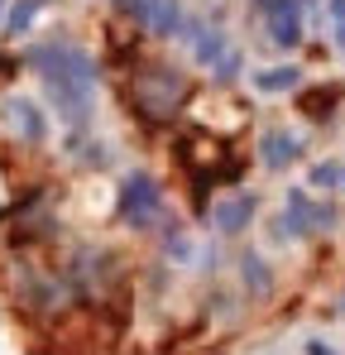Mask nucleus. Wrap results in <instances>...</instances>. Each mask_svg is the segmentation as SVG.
I'll return each instance as SVG.
<instances>
[{
  "label": "nucleus",
  "mask_w": 345,
  "mask_h": 355,
  "mask_svg": "<svg viewBox=\"0 0 345 355\" xmlns=\"http://www.w3.org/2000/svg\"><path fill=\"white\" fill-rule=\"evenodd\" d=\"M312 187H345V164H317L312 168Z\"/></svg>",
  "instance_id": "obj_13"
},
{
  "label": "nucleus",
  "mask_w": 345,
  "mask_h": 355,
  "mask_svg": "<svg viewBox=\"0 0 345 355\" xmlns=\"http://www.w3.org/2000/svg\"><path fill=\"white\" fill-rule=\"evenodd\" d=\"M192 53H197V62H211V67H216V58L226 53V34H216V29H192Z\"/></svg>",
  "instance_id": "obj_11"
},
{
  "label": "nucleus",
  "mask_w": 345,
  "mask_h": 355,
  "mask_svg": "<svg viewBox=\"0 0 345 355\" xmlns=\"http://www.w3.org/2000/svg\"><path fill=\"white\" fill-rule=\"evenodd\" d=\"M235 72H240V53H235V49H226V53L216 58V77H221V82H230Z\"/></svg>",
  "instance_id": "obj_15"
},
{
  "label": "nucleus",
  "mask_w": 345,
  "mask_h": 355,
  "mask_svg": "<svg viewBox=\"0 0 345 355\" xmlns=\"http://www.w3.org/2000/svg\"><path fill=\"white\" fill-rule=\"evenodd\" d=\"M182 77L177 72H168V67H154V72H144L139 77V96H144V111L149 116H168L172 106L182 101Z\"/></svg>",
  "instance_id": "obj_5"
},
{
  "label": "nucleus",
  "mask_w": 345,
  "mask_h": 355,
  "mask_svg": "<svg viewBox=\"0 0 345 355\" xmlns=\"http://www.w3.org/2000/svg\"><path fill=\"white\" fill-rule=\"evenodd\" d=\"M307 355H336V351H331L326 341H307Z\"/></svg>",
  "instance_id": "obj_16"
},
{
  "label": "nucleus",
  "mask_w": 345,
  "mask_h": 355,
  "mask_svg": "<svg viewBox=\"0 0 345 355\" xmlns=\"http://www.w3.org/2000/svg\"><path fill=\"white\" fill-rule=\"evenodd\" d=\"M48 0H15V10H10V19H5V34L10 39H19V34H29V24H34V15L44 10Z\"/></svg>",
  "instance_id": "obj_12"
},
{
  "label": "nucleus",
  "mask_w": 345,
  "mask_h": 355,
  "mask_svg": "<svg viewBox=\"0 0 345 355\" xmlns=\"http://www.w3.org/2000/svg\"><path fill=\"white\" fill-rule=\"evenodd\" d=\"M29 67L44 77V92L57 106V116L82 125L96 106V58L82 49V44H67V39H48V44H34L29 49Z\"/></svg>",
  "instance_id": "obj_1"
},
{
  "label": "nucleus",
  "mask_w": 345,
  "mask_h": 355,
  "mask_svg": "<svg viewBox=\"0 0 345 355\" xmlns=\"http://www.w3.org/2000/svg\"><path fill=\"white\" fill-rule=\"evenodd\" d=\"M336 44H341V53H345V19H336Z\"/></svg>",
  "instance_id": "obj_17"
},
{
  "label": "nucleus",
  "mask_w": 345,
  "mask_h": 355,
  "mask_svg": "<svg viewBox=\"0 0 345 355\" xmlns=\"http://www.w3.org/2000/svg\"><path fill=\"white\" fill-rule=\"evenodd\" d=\"M259 154H264V168L283 173L288 164H297V154H302V139H297L292 130H264V139H259Z\"/></svg>",
  "instance_id": "obj_7"
},
{
  "label": "nucleus",
  "mask_w": 345,
  "mask_h": 355,
  "mask_svg": "<svg viewBox=\"0 0 345 355\" xmlns=\"http://www.w3.org/2000/svg\"><path fill=\"white\" fill-rule=\"evenodd\" d=\"M5 5H10V0H0V19H5Z\"/></svg>",
  "instance_id": "obj_19"
},
{
  "label": "nucleus",
  "mask_w": 345,
  "mask_h": 355,
  "mask_svg": "<svg viewBox=\"0 0 345 355\" xmlns=\"http://www.w3.org/2000/svg\"><path fill=\"white\" fill-rule=\"evenodd\" d=\"M245 284L259 288V293L269 288V274H264V259H259V254H245Z\"/></svg>",
  "instance_id": "obj_14"
},
{
  "label": "nucleus",
  "mask_w": 345,
  "mask_h": 355,
  "mask_svg": "<svg viewBox=\"0 0 345 355\" xmlns=\"http://www.w3.org/2000/svg\"><path fill=\"white\" fill-rule=\"evenodd\" d=\"M159 211H163V192H159V182L149 173H130L120 182V216L130 221V226H154L159 221Z\"/></svg>",
  "instance_id": "obj_2"
},
{
  "label": "nucleus",
  "mask_w": 345,
  "mask_h": 355,
  "mask_svg": "<svg viewBox=\"0 0 345 355\" xmlns=\"http://www.w3.org/2000/svg\"><path fill=\"white\" fill-rule=\"evenodd\" d=\"M5 111L15 116V125H19L29 139H44V135H48V120L39 116V106H34V101H10Z\"/></svg>",
  "instance_id": "obj_10"
},
{
  "label": "nucleus",
  "mask_w": 345,
  "mask_h": 355,
  "mask_svg": "<svg viewBox=\"0 0 345 355\" xmlns=\"http://www.w3.org/2000/svg\"><path fill=\"white\" fill-rule=\"evenodd\" d=\"M125 10L139 15L144 29L159 34V39H168V34L182 29V5H177V0H125Z\"/></svg>",
  "instance_id": "obj_6"
},
{
  "label": "nucleus",
  "mask_w": 345,
  "mask_h": 355,
  "mask_svg": "<svg viewBox=\"0 0 345 355\" xmlns=\"http://www.w3.org/2000/svg\"><path fill=\"white\" fill-rule=\"evenodd\" d=\"M264 24H269V39L278 49H297L302 44V0H254Z\"/></svg>",
  "instance_id": "obj_4"
},
{
  "label": "nucleus",
  "mask_w": 345,
  "mask_h": 355,
  "mask_svg": "<svg viewBox=\"0 0 345 355\" xmlns=\"http://www.w3.org/2000/svg\"><path fill=\"white\" fill-rule=\"evenodd\" d=\"M302 82V72L283 62V67H264V72H254V92H264V96H278V92H292Z\"/></svg>",
  "instance_id": "obj_9"
},
{
  "label": "nucleus",
  "mask_w": 345,
  "mask_h": 355,
  "mask_svg": "<svg viewBox=\"0 0 345 355\" xmlns=\"http://www.w3.org/2000/svg\"><path fill=\"white\" fill-rule=\"evenodd\" d=\"M336 226V207L312 202L307 192H288V211H283V231L292 236H321Z\"/></svg>",
  "instance_id": "obj_3"
},
{
  "label": "nucleus",
  "mask_w": 345,
  "mask_h": 355,
  "mask_svg": "<svg viewBox=\"0 0 345 355\" xmlns=\"http://www.w3.org/2000/svg\"><path fill=\"white\" fill-rule=\"evenodd\" d=\"M331 15H336V19H345V0H331Z\"/></svg>",
  "instance_id": "obj_18"
},
{
  "label": "nucleus",
  "mask_w": 345,
  "mask_h": 355,
  "mask_svg": "<svg viewBox=\"0 0 345 355\" xmlns=\"http://www.w3.org/2000/svg\"><path fill=\"white\" fill-rule=\"evenodd\" d=\"M254 207H259V202H254L249 192H235V197H221V202H216L211 221H216V231H226V236H235V231H245V226H249Z\"/></svg>",
  "instance_id": "obj_8"
}]
</instances>
